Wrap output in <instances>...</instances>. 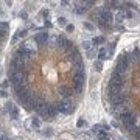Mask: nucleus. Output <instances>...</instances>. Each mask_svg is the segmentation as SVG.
<instances>
[{
  "label": "nucleus",
  "instance_id": "nucleus-1",
  "mask_svg": "<svg viewBox=\"0 0 140 140\" xmlns=\"http://www.w3.org/2000/svg\"><path fill=\"white\" fill-rule=\"evenodd\" d=\"M83 70L84 58L67 36L54 33L44 44L28 36L8 59V81L27 112L52 122L59 117L58 106L64 100L81 101L86 90L76 87L75 78Z\"/></svg>",
  "mask_w": 140,
  "mask_h": 140
},
{
  "label": "nucleus",
  "instance_id": "nucleus-2",
  "mask_svg": "<svg viewBox=\"0 0 140 140\" xmlns=\"http://www.w3.org/2000/svg\"><path fill=\"white\" fill-rule=\"evenodd\" d=\"M106 109L129 140H139V45L123 52L104 86Z\"/></svg>",
  "mask_w": 140,
  "mask_h": 140
},
{
  "label": "nucleus",
  "instance_id": "nucleus-3",
  "mask_svg": "<svg viewBox=\"0 0 140 140\" xmlns=\"http://www.w3.org/2000/svg\"><path fill=\"white\" fill-rule=\"evenodd\" d=\"M97 23H98V27H100L104 33H107V31L111 33V31L114 30V13L103 6V8L98 11Z\"/></svg>",
  "mask_w": 140,
  "mask_h": 140
},
{
  "label": "nucleus",
  "instance_id": "nucleus-4",
  "mask_svg": "<svg viewBox=\"0 0 140 140\" xmlns=\"http://www.w3.org/2000/svg\"><path fill=\"white\" fill-rule=\"evenodd\" d=\"M11 30V23L8 19H0V52L3 48V45L6 44L8 37H9V31Z\"/></svg>",
  "mask_w": 140,
  "mask_h": 140
},
{
  "label": "nucleus",
  "instance_id": "nucleus-5",
  "mask_svg": "<svg viewBox=\"0 0 140 140\" xmlns=\"http://www.w3.org/2000/svg\"><path fill=\"white\" fill-rule=\"evenodd\" d=\"M5 109L8 111V114H9V118H11V120H17V118H19V115H20V109H19V106H16L13 101L6 100V103H5Z\"/></svg>",
  "mask_w": 140,
  "mask_h": 140
},
{
  "label": "nucleus",
  "instance_id": "nucleus-6",
  "mask_svg": "<svg viewBox=\"0 0 140 140\" xmlns=\"http://www.w3.org/2000/svg\"><path fill=\"white\" fill-rule=\"evenodd\" d=\"M90 131H92V132H98V131L109 132V131H111V126L106 124V123H97V124H92V126H90Z\"/></svg>",
  "mask_w": 140,
  "mask_h": 140
},
{
  "label": "nucleus",
  "instance_id": "nucleus-7",
  "mask_svg": "<svg viewBox=\"0 0 140 140\" xmlns=\"http://www.w3.org/2000/svg\"><path fill=\"white\" fill-rule=\"evenodd\" d=\"M92 137H95L97 140H109L112 136H111V132H104V131H98V132H92L90 134Z\"/></svg>",
  "mask_w": 140,
  "mask_h": 140
},
{
  "label": "nucleus",
  "instance_id": "nucleus-8",
  "mask_svg": "<svg viewBox=\"0 0 140 140\" xmlns=\"http://www.w3.org/2000/svg\"><path fill=\"white\" fill-rule=\"evenodd\" d=\"M90 42H92V45L97 48V47H100V45L106 44V37H104V36H93V37L90 39Z\"/></svg>",
  "mask_w": 140,
  "mask_h": 140
},
{
  "label": "nucleus",
  "instance_id": "nucleus-9",
  "mask_svg": "<svg viewBox=\"0 0 140 140\" xmlns=\"http://www.w3.org/2000/svg\"><path fill=\"white\" fill-rule=\"evenodd\" d=\"M123 22H124V11H117L115 14H114V25H122Z\"/></svg>",
  "mask_w": 140,
  "mask_h": 140
},
{
  "label": "nucleus",
  "instance_id": "nucleus-10",
  "mask_svg": "<svg viewBox=\"0 0 140 140\" xmlns=\"http://www.w3.org/2000/svg\"><path fill=\"white\" fill-rule=\"evenodd\" d=\"M30 128H33V129H41V128H42L41 118H39V117H31V118H30Z\"/></svg>",
  "mask_w": 140,
  "mask_h": 140
},
{
  "label": "nucleus",
  "instance_id": "nucleus-11",
  "mask_svg": "<svg viewBox=\"0 0 140 140\" xmlns=\"http://www.w3.org/2000/svg\"><path fill=\"white\" fill-rule=\"evenodd\" d=\"M97 59L101 61V62L106 61V59H109V58H107V53H106V47H100V48H98V52H97Z\"/></svg>",
  "mask_w": 140,
  "mask_h": 140
},
{
  "label": "nucleus",
  "instance_id": "nucleus-12",
  "mask_svg": "<svg viewBox=\"0 0 140 140\" xmlns=\"http://www.w3.org/2000/svg\"><path fill=\"white\" fill-rule=\"evenodd\" d=\"M67 23H69V20H67L66 16H58V19H56V25H58L59 28H66Z\"/></svg>",
  "mask_w": 140,
  "mask_h": 140
},
{
  "label": "nucleus",
  "instance_id": "nucleus-13",
  "mask_svg": "<svg viewBox=\"0 0 140 140\" xmlns=\"http://www.w3.org/2000/svg\"><path fill=\"white\" fill-rule=\"evenodd\" d=\"M87 126H89V123L84 117H79V118L76 120V128H78V129H83V128H87Z\"/></svg>",
  "mask_w": 140,
  "mask_h": 140
},
{
  "label": "nucleus",
  "instance_id": "nucleus-14",
  "mask_svg": "<svg viewBox=\"0 0 140 140\" xmlns=\"http://www.w3.org/2000/svg\"><path fill=\"white\" fill-rule=\"evenodd\" d=\"M81 47H83V50H84V52H89V50H92V48H93V45H92V42H90L89 39H86V41H83V42H81Z\"/></svg>",
  "mask_w": 140,
  "mask_h": 140
},
{
  "label": "nucleus",
  "instance_id": "nucleus-15",
  "mask_svg": "<svg viewBox=\"0 0 140 140\" xmlns=\"http://www.w3.org/2000/svg\"><path fill=\"white\" fill-rule=\"evenodd\" d=\"M42 134H44L45 137H52L53 134H54V129H53L52 126H45V128L42 129Z\"/></svg>",
  "mask_w": 140,
  "mask_h": 140
},
{
  "label": "nucleus",
  "instance_id": "nucleus-16",
  "mask_svg": "<svg viewBox=\"0 0 140 140\" xmlns=\"http://www.w3.org/2000/svg\"><path fill=\"white\" fill-rule=\"evenodd\" d=\"M83 28H84L86 31H93V30H95V25H93L92 22H89V20H84V22H83Z\"/></svg>",
  "mask_w": 140,
  "mask_h": 140
},
{
  "label": "nucleus",
  "instance_id": "nucleus-17",
  "mask_svg": "<svg viewBox=\"0 0 140 140\" xmlns=\"http://www.w3.org/2000/svg\"><path fill=\"white\" fill-rule=\"evenodd\" d=\"M93 70H95V72H98V73H100V72H103V62H101V61H98V59H95V61H93Z\"/></svg>",
  "mask_w": 140,
  "mask_h": 140
},
{
  "label": "nucleus",
  "instance_id": "nucleus-18",
  "mask_svg": "<svg viewBox=\"0 0 140 140\" xmlns=\"http://www.w3.org/2000/svg\"><path fill=\"white\" fill-rule=\"evenodd\" d=\"M41 17L44 19V22L45 20H50V9H47V8L41 9Z\"/></svg>",
  "mask_w": 140,
  "mask_h": 140
},
{
  "label": "nucleus",
  "instance_id": "nucleus-19",
  "mask_svg": "<svg viewBox=\"0 0 140 140\" xmlns=\"http://www.w3.org/2000/svg\"><path fill=\"white\" fill-rule=\"evenodd\" d=\"M86 58H87V59H95V58H97V48L93 47L92 50L86 52Z\"/></svg>",
  "mask_w": 140,
  "mask_h": 140
},
{
  "label": "nucleus",
  "instance_id": "nucleus-20",
  "mask_svg": "<svg viewBox=\"0 0 140 140\" xmlns=\"http://www.w3.org/2000/svg\"><path fill=\"white\" fill-rule=\"evenodd\" d=\"M0 140H13V139H11V136H9L8 132H5V129H3V128H0Z\"/></svg>",
  "mask_w": 140,
  "mask_h": 140
},
{
  "label": "nucleus",
  "instance_id": "nucleus-21",
  "mask_svg": "<svg viewBox=\"0 0 140 140\" xmlns=\"http://www.w3.org/2000/svg\"><path fill=\"white\" fill-rule=\"evenodd\" d=\"M78 139L79 140H93V137L90 136V132H81V134L78 136Z\"/></svg>",
  "mask_w": 140,
  "mask_h": 140
},
{
  "label": "nucleus",
  "instance_id": "nucleus-22",
  "mask_svg": "<svg viewBox=\"0 0 140 140\" xmlns=\"http://www.w3.org/2000/svg\"><path fill=\"white\" fill-rule=\"evenodd\" d=\"M0 89H3V90H8V89H9V81H8V79H3V81H0Z\"/></svg>",
  "mask_w": 140,
  "mask_h": 140
},
{
  "label": "nucleus",
  "instance_id": "nucleus-23",
  "mask_svg": "<svg viewBox=\"0 0 140 140\" xmlns=\"http://www.w3.org/2000/svg\"><path fill=\"white\" fill-rule=\"evenodd\" d=\"M0 98H3V100H9V93H8V90L0 89Z\"/></svg>",
  "mask_w": 140,
  "mask_h": 140
},
{
  "label": "nucleus",
  "instance_id": "nucleus-24",
  "mask_svg": "<svg viewBox=\"0 0 140 140\" xmlns=\"http://www.w3.org/2000/svg\"><path fill=\"white\" fill-rule=\"evenodd\" d=\"M64 30H66V33H73V31H75V25H73V23H67Z\"/></svg>",
  "mask_w": 140,
  "mask_h": 140
},
{
  "label": "nucleus",
  "instance_id": "nucleus-25",
  "mask_svg": "<svg viewBox=\"0 0 140 140\" xmlns=\"http://www.w3.org/2000/svg\"><path fill=\"white\" fill-rule=\"evenodd\" d=\"M19 19H22V20H27V19H28V13H27L25 9H22V11L19 13Z\"/></svg>",
  "mask_w": 140,
  "mask_h": 140
},
{
  "label": "nucleus",
  "instance_id": "nucleus-26",
  "mask_svg": "<svg viewBox=\"0 0 140 140\" xmlns=\"http://www.w3.org/2000/svg\"><path fill=\"white\" fill-rule=\"evenodd\" d=\"M59 137H61V139H66V140H73V139H75L73 136H70V134H67V132H64V134H59Z\"/></svg>",
  "mask_w": 140,
  "mask_h": 140
},
{
  "label": "nucleus",
  "instance_id": "nucleus-27",
  "mask_svg": "<svg viewBox=\"0 0 140 140\" xmlns=\"http://www.w3.org/2000/svg\"><path fill=\"white\" fill-rule=\"evenodd\" d=\"M59 5H61V6H64V8H67L69 5H72V3H70V2H67V0H62V2H59Z\"/></svg>",
  "mask_w": 140,
  "mask_h": 140
},
{
  "label": "nucleus",
  "instance_id": "nucleus-28",
  "mask_svg": "<svg viewBox=\"0 0 140 140\" xmlns=\"http://www.w3.org/2000/svg\"><path fill=\"white\" fill-rule=\"evenodd\" d=\"M5 5H6V6H9V8H11V6H13V5H14V3H13V2H11V0H6V2H5Z\"/></svg>",
  "mask_w": 140,
  "mask_h": 140
},
{
  "label": "nucleus",
  "instance_id": "nucleus-29",
  "mask_svg": "<svg viewBox=\"0 0 140 140\" xmlns=\"http://www.w3.org/2000/svg\"><path fill=\"white\" fill-rule=\"evenodd\" d=\"M2 73H3V70H2V67H0V76H2Z\"/></svg>",
  "mask_w": 140,
  "mask_h": 140
},
{
  "label": "nucleus",
  "instance_id": "nucleus-30",
  "mask_svg": "<svg viewBox=\"0 0 140 140\" xmlns=\"http://www.w3.org/2000/svg\"><path fill=\"white\" fill-rule=\"evenodd\" d=\"M118 140H126V139H122V137H120V139H118Z\"/></svg>",
  "mask_w": 140,
  "mask_h": 140
}]
</instances>
